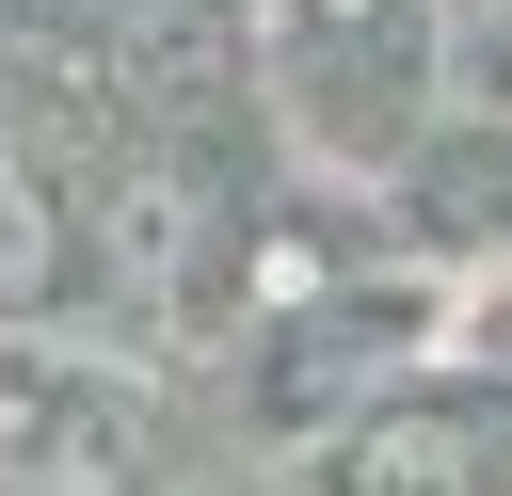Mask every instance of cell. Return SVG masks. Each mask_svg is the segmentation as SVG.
I'll return each mask as SVG.
<instances>
[{
    "label": "cell",
    "mask_w": 512,
    "mask_h": 496,
    "mask_svg": "<svg viewBox=\"0 0 512 496\" xmlns=\"http://www.w3.org/2000/svg\"><path fill=\"white\" fill-rule=\"evenodd\" d=\"M48 288H64V224H48L32 160H0V320H16V304H48Z\"/></svg>",
    "instance_id": "cell-4"
},
{
    "label": "cell",
    "mask_w": 512,
    "mask_h": 496,
    "mask_svg": "<svg viewBox=\"0 0 512 496\" xmlns=\"http://www.w3.org/2000/svg\"><path fill=\"white\" fill-rule=\"evenodd\" d=\"M192 224H208V208H192V176H144V192H128V224H112V272H128V288H176V272H192Z\"/></svg>",
    "instance_id": "cell-3"
},
{
    "label": "cell",
    "mask_w": 512,
    "mask_h": 496,
    "mask_svg": "<svg viewBox=\"0 0 512 496\" xmlns=\"http://www.w3.org/2000/svg\"><path fill=\"white\" fill-rule=\"evenodd\" d=\"M96 448H112V416H96L48 352H0V464H16V480H80Z\"/></svg>",
    "instance_id": "cell-1"
},
{
    "label": "cell",
    "mask_w": 512,
    "mask_h": 496,
    "mask_svg": "<svg viewBox=\"0 0 512 496\" xmlns=\"http://www.w3.org/2000/svg\"><path fill=\"white\" fill-rule=\"evenodd\" d=\"M480 48H496V64H512V0H480Z\"/></svg>",
    "instance_id": "cell-5"
},
{
    "label": "cell",
    "mask_w": 512,
    "mask_h": 496,
    "mask_svg": "<svg viewBox=\"0 0 512 496\" xmlns=\"http://www.w3.org/2000/svg\"><path fill=\"white\" fill-rule=\"evenodd\" d=\"M464 432L448 416H384V432H352V464H336V496H464Z\"/></svg>",
    "instance_id": "cell-2"
}]
</instances>
